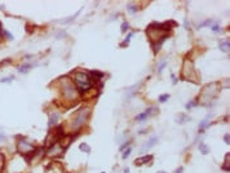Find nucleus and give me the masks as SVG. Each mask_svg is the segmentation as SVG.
Segmentation results:
<instances>
[{
    "label": "nucleus",
    "mask_w": 230,
    "mask_h": 173,
    "mask_svg": "<svg viewBox=\"0 0 230 173\" xmlns=\"http://www.w3.org/2000/svg\"><path fill=\"white\" fill-rule=\"evenodd\" d=\"M173 26H177L174 21H167V22H153L146 27V35L151 43L157 44L160 40H165L171 35Z\"/></svg>",
    "instance_id": "nucleus-1"
},
{
    "label": "nucleus",
    "mask_w": 230,
    "mask_h": 173,
    "mask_svg": "<svg viewBox=\"0 0 230 173\" xmlns=\"http://www.w3.org/2000/svg\"><path fill=\"white\" fill-rule=\"evenodd\" d=\"M58 82H60L58 85H60V89H61V94H62L65 101H67V102L79 101L82 94L79 93V91L76 89V86L73 83L70 76H62L58 79Z\"/></svg>",
    "instance_id": "nucleus-2"
},
{
    "label": "nucleus",
    "mask_w": 230,
    "mask_h": 173,
    "mask_svg": "<svg viewBox=\"0 0 230 173\" xmlns=\"http://www.w3.org/2000/svg\"><path fill=\"white\" fill-rule=\"evenodd\" d=\"M91 107L84 106V107H80L73 115V118L70 119V130L73 133H79L83 128L87 125L88 120L91 118Z\"/></svg>",
    "instance_id": "nucleus-3"
},
{
    "label": "nucleus",
    "mask_w": 230,
    "mask_h": 173,
    "mask_svg": "<svg viewBox=\"0 0 230 173\" xmlns=\"http://www.w3.org/2000/svg\"><path fill=\"white\" fill-rule=\"evenodd\" d=\"M71 80L73 83L75 84L76 89L79 91L80 94L83 93H87L91 88H93V82H92V78L88 72L82 71V70H76V71L71 72Z\"/></svg>",
    "instance_id": "nucleus-4"
},
{
    "label": "nucleus",
    "mask_w": 230,
    "mask_h": 173,
    "mask_svg": "<svg viewBox=\"0 0 230 173\" xmlns=\"http://www.w3.org/2000/svg\"><path fill=\"white\" fill-rule=\"evenodd\" d=\"M181 79L186 80V82H190V83H194V84L200 82V79H199V76H198V72H196L195 67H194V63L189 58H185L184 63H182Z\"/></svg>",
    "instance_id": "nucleus-5"
},
{
    "label": "nucleus",
    "mask_w": 230,
    "mask_h": 173,
    "mask_svg": "<svg viewBox=\"0 0 230 173\" xmlns=\"http://www.w3.org/2000/svg\"><path fill=\"white\" fill-rule=\"evenodd\" d=\"M217 84L216 83H212V84L204 86L203 89H202L200 92V96H199V98L196 100L198 101V104L200 102V104H203L204 106H211L212 101L217 97Z\"/></svg>",
    "instance_id": "nucleus-6"
},
{
    "label": "nucleus",
    "mask_w": 230,
    "mask_h": 173,
    "mask_svg": "<svg viewBox=\"0 0 230 173\" xmlns=\"http://www.w3.org/2000/svg\"><path fill=\"white\" fill-rule=\"evenodd\" d=\"M35 150H36V147H35L26 137L18 136V138H17V151H18V154H21L22 156H25V158H27L30 160L32 154L35 152Z\"/></svg>",
    "instance_id": "nucleus-7"
},
{
    "label": "nucleus",
    "mask_w": 230,
    "mask_h": 173,
    "mask_svg": "<svg viewBox=\"0 0 230 173\" xmlns=\"http://www.w3.org/2000/svg\"><path fill=\"white\" fill-rule=\"evenodd\" d=\"M63 152H65V149L61 146L60 142H57V143H54V145H52V146L47 147L45 155L49 156V158H61Z\"/></svg>",
    "instance_id": "nucleus-8"
},
{
    "label": "nucleus",
    "mask_w": 230,
    "mask_h": 173,
    "mask_svg": "<svg viewBox=\"0 0 230 173\" xmlns=\"http://www.w3.org/2000/svg\"><path fill=\"white\" fill-rule=\"evenodd\" d=\"M158 113V110L155 107H149V108H146L143 113H141V114H138V115H136L135 116V120L136 122H143L145 119H148L149 116H151V115H154V114H157Z\"/></svg>",
    "instance_id": "nucleus-9"
},
{
    "label": "nucleus",
    "mask_w": 230,
    "mask_h": 173,
    "mask_svg": "<svg viewBox=\"0 0 230 173\" xmlns=\"http://www.w3.org/2000/svg\"><path fill=\"white\" fill-rule=\"evenodd\" d=\"M151 161H153V155H145V156H140L135 160V165L136 167H141L143 164H149L151 165Z\"/></svg>",
    "instance_id": "nucleus-10"
},
{
    "label": "nucleus",
    "mask_w": 230,
    "mask_h": 173,
    "mask_svg": "<svg viewBox=\"0 0 230 173\" xmlns=\"http://www.w3.org/2000/svg\"><path fill=\"white\" fill-rule=\"evenodd\" d=\"M211 118H212V116H211V115H208L206 119H203V120L199 123V132H200V133L203 132V130L206 129V128H208L209 125H211V122H209V120H211Z\"/></svg>",
    "instance_id": "nucleus-11"
},
{
    "label": "nucleus",
    "mask_w": 230,
    "mask_h": 173,
    "mask_svg": "<svg viewBox=\"0 0 230 173\" xmlns=\"http://www.w3.org/2000/svg\"><path fill=\"white\" fill-rule=\"evenodd\" d=\"M60 120V114H57V113H54V114H52L51 116H49V120H48V127L49 128H53L54 125L57 124V122Z\"/></svg>",
    "instance_id": "nucleus-12"
},
{
    "label": "nucleus",
    "mask_w": 230,
    "mask_h": 173,
    "mask_svg": "<svg viewBox=\"0 0 230 173\" xmlns=\"http://www.w3.org/2000/svg\"><path fill=\"white\" fill-rule=\"evenodd\" d=\"M32 67H34V65H31V63H23V65H21L18 67V72H21V74H27Z\"/></svg>",
    "instance_id": "nucleus-13"
},
{
    "label": "nucleus",
    "mask_w": 230,
    "mask_h": 173,
    "mask_svg": "<svg viewBox=\"0 0 230 173\" xmlns=\"http://www.w3.org/2000/svg\"><path fill=\"white\" fill-rule=\"evenodd\" d=\"M158 142V137L157 136H154V137H151L150 139H149L148 142H146V145H145V147L142 149V151L143 150H148V149H151L153 146H155V143Z\"/></svg>",
    "instance_id": "nucleus-14"
},
{
    "label": "nucleus",
    "mask_w": 230,
    "mask_h": 173,
    "mask_svg": "<svg viewBox=\"0 0 230 173\" xmlns=\"http://www.w3.org/2000/svg\"><path fill=\"white\" fill-rule=\"evenodd\" d=\"M229 48H230V43L229 40H224L220 43V49L224 53H228L229 52Z\"/></svg>",
    "instance_id": "nucleus-15"
},
{
    "label": "nucleus",
    "mask_w": 230,
    "mask_h": 173,
    "mask_svg": "<svg viewBox=\"0 0 230 173\" xmlns=\"http://www.w3.org/2000/svg\"><path fill=\"white\" fill-rule=\"evenodd\" d=\"M198 149H199V151H200V154H203V155L209 154V147L207 146L206 143H199Z\"/></svg>",
    "instance_id": "nucleus-16"
},
{
    "label": "nucleus",
    "mask_w": 230,
    "mask_h": 173,
    "mask_svg": "<svg viewBox=\"0 0 230 173\" xmlns=\"http://www.w3.org/2000/svg\"><path fill=\"white\" fill-rule=\"evenodd\" d=\"M179 116H180V118L176 119V122L179 123V124H184L186 120H190V118H187V116L184 115V114H179Z\"/></svg>",
    "instance_id": "nucleus-17"
},
{
    "label": "nucleus",
    "mask_w": 230,
    "mask_h": 173,
    "mask_svg": "<svg viewBox=\"0 0 230 173\" xmlns=\"http://www.w3.org/2000/svg\"><path fill=\"white\" fill-rule=\"evenodd\" d=\"M79 149H80V151L85 152V154H89V152H91V146H89V145H87V143H82L79 146Z\"/></svg>",
    "instance_id": "nucleus-18"
},
{
    "label": "nucleus",
    "mask_w": 230,
    "mask_h": 173,
    "mask_svg": "<svg viewBox=\"0 0 230 173\" xmlns=\"http://www.w3.org/2000/svg\"><path fill=\"white\" fill-rule=\"evenodd\" d=\"M128 10H129V13H132V14H133V13H137L138 12V7L135 4V3H129V4H128Z\"/></svg>",
    "instance_id": "nucleus-19"
},
{
    "label": "nucleus",
    "mask_w": 230,
    "mask_h": 173,
    "mask_svg": "<svg viewBox=\"0 0 230 173\" xmlns=\"http://www.w3.org/2000/svg\"><path fill=\"white\" fill-rule=\"evenodd\" d=\"M165 66H167V61H165V60H162V61H160V62H159V65H158V69H157V71L159 72V74H162L163 69H164Z\"/></svg>",
    "instance_id": "nucleus-20"
},
{
    "label": "nucleus",
    "mask_w": 230,
    "mask_h": 173,
    "mask_svg": "<svg viewBox=\"0 0 230 173\" xmlns=\"http://www.w3.org/2000/svg\"><path fill=\"white\" fill-rule=\"evenodd\" d=\"M229 152L228 154H226V156H225V161H224V164H222V169L224 171H230V168H229Z\"/></svg>",
    "instance_id": "nucleus-21"
},
{
    "label": "nucleus",
    "mask_w": 230,
    "mask_h": 173,
    "mask_svg": "<svg viewBox=\"0 0 230 173\" xmlns=\"http://www.w3.org/2000/svg\"><path fill=\"white\" fill-rule=\"evenodd\" d=\"M211 29H212V31L215 32V34H218V32L221 31V27L218 26V23H217V22H213V23H212V26H211Z\"/></svg>",
    "instance_id": "nucleus-22"
},
{
    "label": "nucleus",
    "mask_w": 230,
    "mask_h": 173,
    "mask_svg": "<svg viewBox=\"0 0 230 173\" xmlns=\"http://www.w3.org/2000/svg\"><path fill=\"white\" fill-rule=\"evenodd\" d=\"M132 36H133V32H129L128 35H127V38H126V40H124V43L122 44V47H127L129 44V41H131V39H132Z\"/></svg>",
    "instance_id": "nucleus-23"
},
{
    "label": "nucleus",
    "mask_w": 230,
    "mask_h": 173,
    "mask_svg": "<svg viewBox=\"0 0 230 173\" xmlns=\"http://www.w3.org/2000/svg\"><path fill=\"white\" fill-rule=\"evenodd\" d=\"M131 143H132V139H128V141H127V142H124V143L120 147H119V150H120V151H124V150H126V149H128V147H129V145H131Z\"/></svg>",
    "instance_id": "nucleus-24"
},
{
    "label": "nucleus",
    "mask_w": 230,
    "mask_h": 173,
    "mask_svg": "<svg viewBox=\"0 0 230 173\" xmlns=\"http://www.w3.org/2000/svg\"><path fill=\"white\" fill-rule=\"evenodd\" d=\"M168 98H170V94H162V96L158 98V101H159L160 104H164V102L168 101Z\"/></svg>",
    "instance_id": "nucleus-25"
},
{
    "label": "nucleus",
    "mask_w": 230,
    "mask_h": 173,
    "mask_svg": "<svg viewBox=\"0 0 230 173\" xmlns=\"http://www.w3.org/2000/svg\"><path fill=\"white\" fill-rule=\"evenodd\" d=\"M212 23H213V21H211V19H208V21H204L203 23H200L199 25V29H200V27H211L212 26Z\"/></svg>",
    "instance_id": "nucleus-26"
},
{
    "label": "nucleus",
    "mask_w": 230,
    "mask_h": 173,
    "mask_svg": "<svg viewBox=\"0 0 230 173\" xmlns=\"http://www.w3.org/2000/svg\"><path fill=\"white\" fill-rule=\"evenodd\" d=\"M128 29H129V25H128V22H126V21H124L123 23H122V27H120L122 32H123V34H124V32H127V31H128Z\"/></svg>",
    "instance_id": "nucleus-27"
},
{
    "label": "nucleus",
    "mask_w": 230,
    "mask_h": 173,
    "mask_svg": "<svg viewBox=\"0 0 230 173\" xmlns=\"http://www.w3.org/2000/svg\"><path fill=\"white\" fill-rule=\"evenodd\" d=\"M131 152H132V149H131V147H128V149H126V150H124V151H123V155H122V158H123V159H127L129 155H131Z\"/></svg>",
    "instance_id": "nucleus-28"
},
{
    "label": "nucleus",
    "mask_w": 230,
    "mask_h": 173,
    "mask_svg": "<svg viewBox=\"0 0 230 173\" xmlns=\"http://www.w3.org/2000/svg\"><path fill=\"white\" fill-rule=\"evenodd\" d=\"M195 106H198V101H192V102H189L187 105H185V107H186V110H190L192 107H195Z\"/></svg>",
    "instance_id": "nucleus-29"
},
{
    "label": "nucleus",
    "mask_w": 230,
    "mask_h": 173,
    "mask_svg": "<svg viewBox=\"0 0 230 173\" xmlns=\"http://www.w3.org/2000/svg\"><path fill=\"white\" fill-rule=\"evenodd\" d=\"M14 79V76H8V78H3V79H0V83H10L12 80Z\"/></svg>",
    "instance_id": "nucleus-30"
},
{
    "label": "nucleus",
    "mask_w": 230,
    "mask_h": 173,
    "mask_svg": "<svg viewBox=\"0 0 230 173\" xmlns=\"http://www.w3.org/2000/svg\"><path fill=\"white\" fill-rule=\"evenodd\" d=\"M224 142H225V143L228 145V146L230 145V135H229V133H228V135L224 136Z\"/></svg>",
    "instance_id": "nucleus-31"
},
{
    "label": "nucleus",
    "mask_w": 230,
    "mask_h": 173,
    "mask_svg": "<svg viewBox=\"0 0 230 173\" xmlns=\"http://www.w3.org/2000/svg\"><path fill=\"white\" fill-rule=\"evenodd\" d=\"M184 172V167H179V168L174 171V173H182Z\"/></svg>",
    "instance_id": "nucleus-32"
},
{
    "label": "nucleus",
    "mask_w": 230,
    "mask_h": 173,
    "mask_svg": "<svg viewBox=\"0 0 230 173\" xmlns=\"http://www.w3.org/2000/svg\"><path fill=\"white\" fill-rule=\"evenodd\" d=\"M171 78H172V82H173V84H176V83H177V80H179V79H177V78L176 76H174V75L172 74V75H171Z\"/></svg>",
    "instance_id": "nucleus-33"
},
{
    "label": "nucleus",
    "mask_w": 230,
    "mask_h": 173,
    "mask_svg": "<svg viewBox=\"0 0 230 173\" xmlns=\"http://www.w3.org/2000/svg\"><path fill=\"white\" fill-rule=\"evenodd\" d=\"M5 139H7V137H5L4 135H0V142H4Z\"/></svg>",
    "instance_id": "nucleus-34"
},
{
    "label": "nucleus",
    "mask_w": 230,
    "mask_h": 173,
    "mask_svg": "<svg viewBox=\"0 0 230 173\" xmlns=\"http://www.w3.org/2000/svg\"><path fill=\"white\" fill-rule=\"evenodd\" d=\"M185 27H186L187 30H190V26H189V22L187 21H185Z\"/></svg>",
    "instance_id": "nucleus-35"
},
{
    "label": "nucleus",
    "mask_w": 230,
    "mask_h": 173,
    "mask_svg": "<svg viewBox=\"0 0 230 173\" xmlns=\"http://www.w3.org/2000/svg\"><path fill=\"white\" fill-rule=\"evenodd\" d=\"M0 35H3V29H1V23H0Z\"/></svg>",
    "instance_id": "nucleus-36"
},
{
    "label": "nucleus",
    "mask_w": 230,
    "mask_h": 173,
    "mask_svg": "<svg viewBox=\"0 0 230 173\" xmlns=\"http://www.w3.org/2000/svg\"><path fill=\"white\" fill-rule=\"evenodd\" d=\"M158 173H167V172H164V171H160V172H158Z\"/></svg>",
    "instance_id": "nucleus-37"
},
{
    "label": "nucleus",
    "mask_w": 230,
    "mask_h": 173,
    "mask_svg": "<svg viewBox=\"0 0 230 173\" xmlns=\"http://www.w3.org/2000/svg\"><path fill=\"white\" fill-rule=\"evenodd\" d=\"M102 173H105V172H102Z\"/></svg>",
    "instance_id": "nucleus-38"
}]
</instances>
